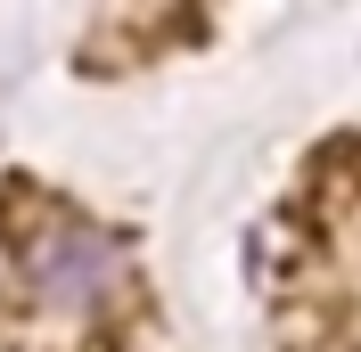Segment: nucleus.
<instances>
[{"instance_id":"1","label":"nucleus","mask_w":361,"mask_h":352,"mask_svg":"<svg viewBox=\"0 0 361 352\" xmlns=\"http://www.w3.org/2000/svg\"><path fill=\"white\" fill-rule=\"evenodd\" d=\"M33 287H42L49 303H99L115 287V246L82 221H58L42 246H33Z\"/></svg>"}]
</instances>
